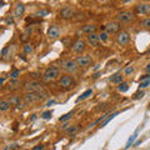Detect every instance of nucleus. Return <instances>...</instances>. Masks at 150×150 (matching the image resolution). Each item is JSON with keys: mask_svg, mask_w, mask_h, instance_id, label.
<instances>
[{"mask_svg": "<svg viewBox=\"0 0 150 150\" xmlns=\"http://www.w3.org/2000/svg\"><path fill=\"white\" fill-rule=\"evenodd\" d=\"M115 19L119 24H129V23L135 20V14L131 13V11H126V10L119 11L118 14H116Z\"/></svg>", "mask_w": 150, "mask_h": 150, "instance_id": "f257e3e1", "label": "nucleus"}, {"mask_svg": "<svg viewBox=\"0 0 150 150\" xmlns=\"http://www.w3.org/2000/svg\"><path fill=\"white\" fill-rule=\"evenodd\" d=\"M60 75V68L59 67H50L44 71L43 74V80L44 81H53L58 79Z\"/></svg>", "mask_w": 150, "mask_h": 150, "instance_id": "f03ea898", "label": "nucleus"}, {"mask_svg": "<svg viewBox=\"0 0 150 150\" xmlns=\"http://www.w3.org/2000/svg\"><path fill=\"white\" fill-rule=\"evenodd\" d=\"M78 65L75 63V60L71 59H64L60 62V69L64 70L67 73H75L78 70Z\"/></svg>", "mask_w": 150, "mask_h": 150, "instance_id": "7ed1b4c3", "label": "nucleus"}, {"mask_svg": "<svg viewBox=\"0 0 150 150\" xmlns=\"http://www.w3.org/2000/svg\"><path fill=\"white\" fill-rule=\"evenodd\" d=\"M24 89L26 90V93H35V94H38V93H40V91L44 90L43 86H41V84L39 81H36V80L25 83Z\"/></svg>", "mask_w": 150, "mask_h": 150, "instance_id": "20e7f679", "label": "nucleus"}, {"mask_svg": "<svg viewBox=\"0 0 150 150\" xmlns=\"http://www.w3.org/2000/svg\"><path fill=\"white\" fill-rule=\"evenodd\" d=\"M59 85L62 86L64 90H69V89H71L75 85V81H74L73 76H70V75H63L59 80Z\"/></svg>", "mask_w": 150, "mask_h": 150, "instance_id": "39448f33", "label": "nucleus"}, {"mask_svg": "<svg viewBox=\"0 0 150 150\" xmlns=\"http://www.w3.org/2000/svg\"><path fill=\"white\" fill-rule=\"evenodd\" d=\"M115 40H116V43H118V45H120V46H126V45L129 44V41H130V35H129L128 31L121 30V31H119L118 34H116Z\"/></svg>", "mask_w": 150, "mask_h": 150, "instance_id": "423d86ee", "label": "nucleus"}, {"mask_svg": "<svg viewBox=\"0 0 150 150\" xmlns=\"http://www.w3.org/2000/svg\"><path fill=\"white\" fill-rule=\"evenodd\" d=\"M75 63H76L79 68H88L93 64V59L89 55H80V56H76Z\"/></svg>", "mask_w": 150, "mask_h": 150, "instance_id": "0eeeda50", "label": "nucleus"}, {"mask_svg": "<svg viewBox=\"0 0 150 150\" xmlns=\"http://www.w3.org/2000/svg\"><path fill=\"white\" fill-rule=\"evenodd\" d=\"M135 14H138V15H149L150 3H138L135 5Z\"/></svg>", "mask_w": 150, "mask_h": 150, "instance_id": "6e6552de", "label": "nucleus"}, {"mask_svg": "<svg viewBox=\"0 0 150 150\" xmlns=\"http://www.w3.org/2000/svg\"><path fill=\"white\" fill-rule=\"evenodd\" d=\"M71 49H73L74 53H76V54L83 53V51L85 50V41H84L83 39H80V38H78V39L74 40V43L71 45Z\"/></svg>", "mask_w": 150, "mask_h": 150, "instance_id": "1a4fd4ad", "label": "nucleus"}, {"mask_svg": "<svg viewBox=\"0 0 150 150\" xmlns=\"http://www.w3.org/2000/svg\"><path fill=\"white\" fill-rule=\"evenodd\" d=\"M74 15H75V9L73 6H64L62 10H60V18L65 19V20L73 19Z\"/></svg>", "mask_w": 150, "mask_h": 150, "instance_id": "9d476101", "label": "nucleus"}, {"mask_svg": "<svg viewBox=\"0 0 150 150\" xmlns=\"http://www.w3.org/2000/svg\"><path fill=\"white\" fill-rule=\"evenodd\" d=\"M104 29H105V31L108 33V34H115V33L118 34L119 30H120V24L118 21H110L104 26Z\"/></svg>", "mask_w": 150, "mask_h": 150, "instance_id": "9b49d317", "label": "nucleus"}, {"mask_svg": "<svg viewBox=\"0 0 150 150\" xmlns=\"http://www.w3.org/2000/svg\"><path fill=\"white\" fill-rule=\"evenodd\" d=\"M9 104H10V106H15V108H23V104H24V99H21L20 96H16V95H13L8 99Z\"/></svg>", "mask_w": 150, "mask_h": 150, "instance_id": "f8f14e48", "label": "nucleus"}, {"mask_svg": "<svg viewBox=\"0 0 150 150\" xmlns=\"http://www.w3.org/2000/svg\"><path fill=\"white\" fill-rule=\"evenodd\" d=\"M60 35V29L58 25H50V28L48 29V38L51 40L56 39V38H59Z\"/></svg>", "mask_w": 150, "mask_h": 150, "instance_id": "ddd939ff", "label": "nucleus"}, {"mask_svg": "<svg viewBox=\"0 0 150 150\" xmlns=\"http://www.w3.org/2000/svg\"><path fill=\"white\" fill-rule=\"evenodd\" d=\"M86 41L91 46H98L100 43V36L99 34H96V33H94V34H89L86 35Z\"/></svg>", "mask_w": 150, "mask_h": 150, "instance_id": "4468645a", "label": "nucleus"}, {"mask_svg": "<svg viewBox=\"0 0 150 150\" xmlns=\"http://www.w3.org/2000/svg\"><path fill=\"white\" fill-rule=\"evenodd\" d=\"M123 79H124V75H123V74L116 73V74H114V75H111L110 79H109V81H110L111 84H115V85H120L121 83H124Z\"/></svg>", "mask_w": 150, "mask_h": 150, "instance_id": "2eb2a0df", "label": "nucleus"}, {"mask_svg": "<svg viewBox=\"0 0 150 150\" xmlns=\"http://www.w3.org/2000/svg\"><path fill=\"white\" fill-rule=\"evenodd\" d=\"M39 100V98H38V94L35 93H26L24 95V101L26 104H33V103H35Z\"/></svg>", "mask_w": 150, "mask_h": 150, "instance_id": "dca6fc26", "label": "nucleus"}, {"mask_svg": "<svg viewBox=\"0 0 150 150\" xmlns=\"http://www.w3.org/2000/svg\"><path fill=\"white\" fill-rule=\"evenodd\" d=\"M25 11V5L23 3H18L14 9V18H19L20 15H23Z\"/></svg>", "mask_w": 150, "mask_h": 150, "instance_id": "f3484780", "label": "nucleus"}, {"mask_svg": "<svg viewBox=\"0 0 150 150\" xmlns=\"http://www.w3.org/2000/svg\"><path fill=\"white\" fill-rule=\"evenodd\" d=\"M150 85V74L144 75L140 78V83H139V89H145Z\"/></svg>", "mask_w": 150, "mask_h": 150, "instance_id": "a211bd4d", "label": "nucleus"}, {"mask_svg": "<svg viewBox=\"0 0 150 150\" xmlns=\"http://www.w3.org/2000/svg\"><path fill=\"white\" fill-rule=\"evenodd\" d=\"M96 31V26L95 25H93V24H89V25H84L81 28V33H84V34H94V33Z\"/></svg>", "mask_w": 150, "mask_h": 150, "instance_id": "6ab92c4d", "label": "nucleus"}, {"mask_svg": "<svg viewBox=\"0 0 150 150\" xmlns=\"http://www.w3.org/2000/svg\"><path fill=\"white\" fill-rule=\"evenodd\" d=\"M91 94H93V90H91V89H88L86 91H84V93L81 94V95L78 98L76 101H81V100H84V99H86V98H89V96L91 95Z\"/></svg>", "mask_w": 150, "mask_h": 150, "instance_id": "aec40b11", "label": "nucleus"}, {"mask_svg": "<svg viewBox=\"0 0 150 150\" xmlns=\"http://www.w3.org/2000/svg\"><path fill=\"white\" fill-rule=\"evenodd\" d=\"M10 109V104H9L8 100H1L0 101V110L1 111H8Z\"/></svg>", "mask_w": 150, "mask_h": 150, "instance_id": "412c9836", "label": "nucleus"}, {"mask_svg": "<svg viewBox=\"0 0 150 150\" xmlns=\"http://www.w3.org/2000/svg\"><path fill=\"white\" fill-rule=\"evenodd\" d=\"M116 115H118V112H112V114H110L109 116H106V118H105V120L103 121V123H101V125H100V126H101V128H103V126H105V125H106L108 123H110V120H112V119H114Z\"/></svg>", "mask_w": 150, "mask_h": 150, "instance_id": "4be33fe9", "label": "nucleus"}, {"mask_svg": "<svg viewBox=\"0 0 150 150\" xmlns=\"http://www.w3.org/2000/svg\"><path fill=\"white\" fill-rule=\"evenodd\" d=\"M140 25H142V28H144V29H150V18L143 19L142 23H140Z\"/></svg>", "mask_w": 150, "mask_h": 150, "instance_id": "5701e85b", "label": "nucleus"}, {"mask_svg": "<svg viewBox=\"0 0 150 150\" xmlns=\"http://www.w3.org/2000/svg\"><path fill=\"white\" fill-rule=\"evenodd\" d=\"M133 73H134V67L133 65H128V67L124 69V75L125 76H130Z\"/></svg>", "mask_w": 150, "mask_h": 150, "instance_id": "b1692460", "label": "nucleus"}, {"mask_svg": "<svg viewBox=\"0 0 150 150\" xmlns=\"http://www.w3.org/2000/svg\"><path fill=\"white\" fill-rule=\"evenodd\" d=\"M137 137H138V134L135 133V134H133V135H131V138H129L128 143H126V145H125V148H126V149H128V148H130L131 145L134 144V142H135V139H137Z\"/></svg>", "mask_w": 150, "mask_h": 150, "instance_id": "393cba45", "label": "nucleus"}, {"mask_svg": "<svg viewBox=\"0 0 150 150\" xmlns=\"http://www.w3.org/2000/svg\"><path fill=\"white\" fill-rule=\"evenodd\" d=\"M128 89H129V84H128V83H125V81H124V83H121L120 85L118 86V90H119L120 93H125L126 90H128Z\"/></svg>", "mask_w": 150, "mask_h": 150, "instance_id": "a878e982", "label": "nucleus"}, {"mask_svg": "<svg viewBox=\"0 0 150 150\" xmlns=\"http://www.w3.org/2000/svg\"><path fill=\"white\" fill-rule=\"evenodd\" d=\"M19 75H20V70L15 69V70H13V71H11V74H10V78L13 79V80H16Z\"/></svg>", "mask_w": 150, "mask_h": 150, "instance_id": "bb28decb", "label": "nucleus"}, {"mask_svg": "<svg viewBox=\"0 0 150 150\" xmlns=\"http://www.w3.org/2000/svg\"><path fill=\"white\" fill-rule=\"evenodd\" d=\"M18 88V81L16 80H13L8 84V89L9 90H14V89H16Z\"/></svg>", "mask_w": 150, "mask_h": 150, "instance_id": "cd10ccee", "label": "nucleus"}, {"mask_svg": "<svg viewBox=\"0 0 150 150\" xmlns=\"http://www.w3.org/2000/svg\"><path fill=\"white\" fill-rule=\"evenodd\" d=\"M99 36H100V41H108V33L106 31H101L100 34H99Z\"/></svg>", "mask_w": 150, "mask_h": 150, "instance_id": "c85d7f7f", "label": "nucleus"}, {"mask_svg": "<svg viewBox=\"0 0 150 150\" xmlns=\"http://www.w3.org/2000/svg\"><path fill=\"white\" fill-rule=\"evenodd\" d=\"M24 51H25L26 54L33 53V45H31V44H25V45H24Z\"/></svg>", "mask_w": 150, "mask_h": 150, "instance_id": "c756f323", "label": "nucleus"}, {"mask_svg": "<svg viewBox=\"0 0 150 150\" xmlns=\"http://www.w3.org/2000/svg\"><path fill=\"white\" fill-rule=\"evenodd\" d=\"M76 130H78V126H75V125H74V126H70V128L67 130V133L70 134V135H73L74 133H76Z\"/></svg>", "mask_w": 150, "mask_h": 150, "instance_id": "7c9ffc66", "label": "nucleus"}, {"mask_svg": "<svg viewBox=\"0 0 150 150\" xmlns=\"http://www.w3.org/2000/svg\"><path fill=\"white\" fill-rule=\"evenodd\" d=\"M71 115H73V112H68V114H65L64 116H62V118L59 119V121H65V120H68L71 118Z\"/></svg>", "mask_w": 150, "mask_h": 150, "instance_id": "2f4dec72", "label": "nucleus"}, {"mask_svg": "<svg viewBox=\"0 0 150 150\" xmlns=\"http://www.w3.org/2000/svg\"><path fill=\"white\" fill-rule=\"evenodd\" d=\"M51 114H53L51 111H45L44 114L41 115V118H43V119H50L51 118Z\"/></svg>", "mask_w": 150, "mask_h": 150, "instance_id": "473e14b6", "label": "nucleus"}, {"mask_svg": "<svg viewBox=\"0 0 150 150\" xmlns=\"http://www.w3.org/2000/svg\"><path fill=\"white\" fill-rule=\"evenodd\" d=\"M143 96H144V91H138V93H135L134 99H139V98H143Z\"/></svg>", "mask_w": 150, "mask_h": 150, "instance_id": "72a5a7b5", "label": "nucleus"}, {"mask_svg": "<svg viewBox=\"0 0 150 150\" xmlns=\"http://www.w3.org/2000/svg\"><path fill=\"white\" fill-rule=\"evenodd\" d=\"M43 149H44L43 145H36V146L33 148V150H43Z\"/></svg>", "mask_w": 150, "mask_h": 150, "instance_id": "f704fd0d", "label": "nucleus"}, {"mask_svg": "<svg viewBox=\"0 0 150 150\" xmlns=\"http://www.w3.org/2000/svg\"><path fill=\"white\" fill-rule=\"evenodd\" d=\"M145 70H146V71H148V73L150 74V63H149V64L146 65V68H145Z\"/></svg>", "mask_w": 150, "mask_h": 150, "instance_id": "c9c22d12", "label": "nucleus"}, {"mask_svg": "<svg viewBox=\"0 0 150 150\" xmlns=\"http://www.w3.org/2000/svg\"><path fill=\"white\" fill-rule=\"evenodd\" d=\"M15 148H18V145H16V144H13L11 146H10V149H15Z\"/></svg>", "mask_w": 150, "mask_h": 150, "instance_id": "e433bc0d", "label": "nucleus"}, {"mask_svg": "<svg viewBox=\"0 0 150 150\" xmlns=\"http://www.w3.org/2000/svg\"><path fill=\"white\" fill-rule=\"evenodd\" d=\"M148 51H149V53H150V48H149V50H148Z\"/></svg>", "mask_w": 150, "mask_h": 150, "instance_id": "4c0bfd02", "label": "nucleus"}, {"mask_svg": "<svg viewBox=\"0 0 150 150\" xmlns=\"http://www.w3.org/2000/svg\"><path fill=\"white\" fill-rule=\"evenodd\" d=\"M25 150H29V149H25Z\"/></svg>", "mask_w": 150, "mask_h": 150, "instance_id": "58836bf2", "label": "nucleus"}]
</instances>
